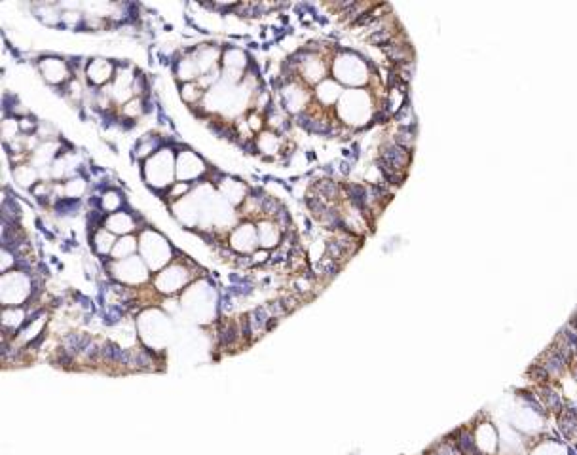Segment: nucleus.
<instances>
[{"mask_svg":"<svg viewBox=\"0 0 577 455\" xmlns=\"http://www.w3.org/2000/svg\"><path fill=\"white\" fill-rule=\"evenodd\" d=\"M114 72H116V65L111 61H106V59H91V61L86 65V74H88V80H90L95 88L109 82Z\"/></svg>","mask_w":577,"mask_h":455,"instance_id":"nucleus-1","label":"nucleus"},{"mask_svg":"<svg viewBox=\"0 0 577 455\" xmlns=\"http://www.w3.org/2000/svg\"><path fill=\"white\" fill-rule=\"evenodd\" d=\"M17 122H19V129L21 131H25V135H31V133L35 131L36 129V120L35 118H31V116H25V118H19V120H17Z\"/></svg>","mask_w":577,"mask_h":455,"instance_id":"nucleus-2","label":"nucleus"}]
</instances>
